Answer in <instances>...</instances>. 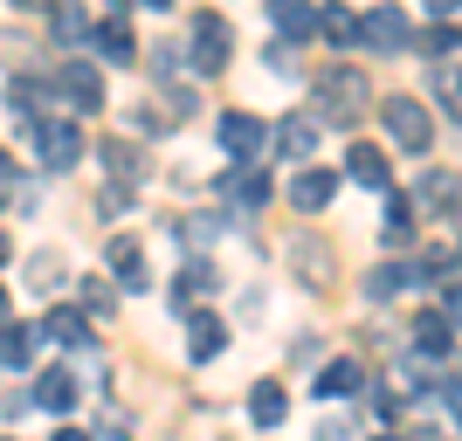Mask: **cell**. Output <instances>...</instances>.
<instances>
[{"instance_id":"6da1fadb","label":"cell","mask_w":462,"mask_h":441,"mask_svg":"<svg viewBox=\"0 0 462 441\" xmlns=\"http://www.w3.org/2000/svg\"><path fill=\"white\" fill-rule=\"evenodd\" d=\"M310 96H318V111H310L318 124H359V117L373 111V77L359 62H331Z\"/></svg>"},{"instance_id":"7a4b0ae2","label":"cell","mask_w":462,"mask_h":441,"mask_svg":"<svg viewBox=\"0 0 462 441\" xmlns=\"http://www.w3.org/2000/svg\"><path fill=\"white\" fill-rule=\"evenodd\" d=\"M380 117H386V132H393V145H407V152H428V145H435V117H428L414 96H386Z\"/></svg>"},{"instance_id":"3957f363","label":"cell","mask_w":462,"mask_h":441,"mask_svg":"<svg viewBox=\"0 0 462 441\" xmlns=\"http://www.w3.org/2000/svg\"><path fill=\"white\" fill-rule=\"evenodd\" d=\"M35 152H42L49 173H69V166L83 159V132L69 124V117H35Z\"/></svg>"},{"instance_id":"277c9868","label":"cell","mask_w":462,"mask_h":441,"mask_svg":"<svg viewBox=\"0 0 462 441\" xmlns=\"http://www.w3.org/2000/svg\"><path fill=\"white\" fill-rule=\"evenodd\" d=\"M56 96L69 104V111H104V69L83 62V56H69L56 69Z\"/></svg>"},{"instance_id":"5b68a950","label":"cell","mask_w":462,"mask_h":441,"mask_svg":"<svg viewBox=\"0 0 462 441\" xmlns=\"http://www.w3.org/2000/svg\"><path fill=\"white\" fill-rule=\"evenodd\" d=\"M214 138H221V152H228V159H255L263 145H270V124H263L255 111H221V117H214Z\"/></svg>"},{"instance_id":"8992f818","label":"cell","mask_w":462,"mask_h":441,"mask_svg":"<svg viewBox=\"0 0 462 441\" xmlns=\"http://www.w3.org/2000/svg\"><path fill=\"white\" fill-rule=\"evenodd\" d=\"M228 56H235V28H228V21H214V14H200V21H193V69L214 77V69H228Z\"/></svg>"},{"instance_id":"52a82bcc","label":"cell","mask_w":462,"mask_h":441,"mask_svg":"<svg viewBox=\"0 0 462 441\" xmlns=\"http://www.w3.org/2000/svg\"><path fill=\"white\" fill-rule=\"evenodd\" d=\"M318 138H325V124H318V117H310V111H290L283 124H276V152H283L290 166H304V159L318 152Z\"/></svg>"},{"instance_id":"ba28073f","label":"cell","mask_w":462,"mask_h":441,"mask_svg":"<svg viewBox=\"0 0 462 441\" xmlns=\"http://www.w3.org/2000/svg\"><path fill=\"white\" fill-rule=\"evenodd\" d=\"M104 262H111L117 289H152V276H145V242H138V234H117L111 249H104Z\"/></svg>"},{"instance_id":"9c48e42d","label":"cell","mask_w":462,"mask_h":441,"mask_svg":"<svg viewBox=\"0 0 462 441\" xmlns=\"http://www.w3.org/2000/svg\"><path fill=\"white\" fill-rule=\"evenodd\" d=\"M359 41H373V49H386V56H401L414 35H407V14H401V7H386V0H380V7L359 21Z\"/></svg>"},{"instance_id":"30bf717a","label":"cell","mask_w":462,"mask_h":441,"mask_svg":"<svg viewBox=\"0 0 462 441\" xmlns=\"http://www.w3.org/2000/svg\"><path fill=\"white\" fill-rule=\"evenodd\" d=\"M414 345H421V359H448L456 352V310H428L421 325H414Z\"/></svg>"},{"instance_id":"8fae6325","label":"cell","mask_w":462,"mask_h":441,"mask_svg":"<svg viewBox=\"0 0 462 441\" xmlns=\"http://www.w3.org/2000/svg\"><path fill=\"white\" fill-rule=\"evenodd\" d=\"M270 21H276V35H283L290 49L318 35V7H310V0H270Z\"/></svg>"},{"instance_id":"7c38bea8","label":"cell","mask_w":462,"mask_h":441,"mask_svg":"<svg viewBox=\"0 0 462 441\" xmlns=\"http://www.w3.org/2000/svg\"><path fill=\"white\" fill-rule=\"evenodd\" d=\"M290 200H297V214H325L331 200H338V173H297V187H290Z\"/></svg>"},{"instance_id":"4fadbf2b","label":"cell","mask_w":462,"mask_h":441,"mask_svg":"<svg viewBox=\"0 0 462 441\" xmlns=\"http://www.w3.org/2000/svg\"><path fill=\"white\" fill-rule=\"evenodd\" d=\"M359 386H366V365L359 359H331L325 372H318V400H352Z\"/></svg>"},{"instance_id":"5bb4252c","label":"cell","mask_w":462,"mask_h":441,"mask_svg":"<svg viewBox=\"0 0 462 441\" xmlns=\"http://www.w3.org/2000/svg\"><path fill=\"white\" fill-rule=\"evenodd\" d=\"M77 372H62V365H49V372H42L35 380V407H49V414H69V407H77Z\"/></svg>"},{"instance_id":"9a60e30c","label":"cell","mask_w":462,"mask_h":441,"mask_svg":"<svg viewBox=\"0 0 462 441\" xmlns=\"http://www.w3.org/2000/svg\"><path fill=\"white\" fill-rule=\"evenodd\" d=\"M35 338H49V345H90V317L83 310H49L35 325Z\"/></svg>"},{"instance_id":"2e32d148","label":"cell","mask_w":462,"mask_h":441,"mask_svg":"<svg viewBox=\"0 0 462 441\" xmlns=\"http://www.w3.org/2000/svg\"><path fill=\"white\" fill-rule=\"evenodd\" d=\"M90 41H97V56H104V62H138V41H132V28H125V21H97V28H90Z\"/></svg>"},{"instance_id":"e0dca14e","label":"cell","mask_w":462,"mask_h":441,"mask_svg":"<svg viewBox=\"0 0 462 441\" xmlns=\"http://www.w3.org/2000/svg\"><path fill=\"white\" fill-rule=\"evenodd\" d=\"M346 166H352V179H359V187H373V193H386V187H393V166H386V152H380V145H352V159H346Z\"/></svg>"},{"instance_id":"ac0fdd59","label":"cell","mask_w":462,"mask_h":441,"mask_svg":"<svg viewBox=\"0 0 462 441\" xmlns=\"http://www.w3.org/2000/svg\"><path fill=\"white\" fill-rule=\"evenodd\" d=\"M228 193H235V200H242V207H270V173H263V166H249V159H242V173H235L228 179Z\"/></svg>"},{"instance_id":"d6986e66","label":"cell","mask_w":462,"mask_h":441,"mask_svg":"<svg viewBox=\"0 0 462 441\" xmlns=\"http://www.w3.org/2000/svg\"><path fill=\"white\" fill-rule=\"evenodd\" d=\"M187 352H193V359L228 352V325H221V317H193V325H187Z\"/></svg>"},{"instance_id":"ffe728a7","label":"cell","mask_w":462,"mask_h":441,"mask_svg":"<svg viewBox=\"0 0 462 441\" xmlns=\"http://www.w3.org/2000/svg\"><path fill=\"white\" fill-rule=\"evenodd\" d=\"M249 414H255V427H276V421L290 414V393H283L276 380H263V386L249 393Z\"/></svg>"},{"instance_id":"44dd1931","label":"cell","mask_w":462,"mask_h":441,"mask_svg":"<svg viewBox=\"0 0 462 441\" xmlns=\"http://www.w3.org/2000/svg\"><path fill=\"white\" fill-rule=\"evenodd\" d=\"M208 289H214V269H208V262H187V269L173 276V304H180V310H193L200 297H208Z\"/></svg>"},{"instance_id":"7402d4cb","label":"cell","mask_w":462,"mask_h":441,"mask_svg":"<svg viewBox=\"0 0 462 441\" xmlns=\"http://www.w3.org/2000/svg\"><path fill=\"white\" fill-rule=\"evenodd\" d=\"M28 359H35V331L0 317V365H28Z\"/></svg>"},{"instance_id":"603a6c76","label":"cell","mask_w":462,"mask_h":441,"mask_svg":"<svg viewBox=\"0 0 462 441\" xmlns=\"http://www.w3.org/2000/svg\"><path fill=\"white\" fill-rule=\"evenodd\" d=\"M104 173H111L117 187H138V173H145V166H138V152L125 145V138H111V145H104Z\"/></svg>"},{"instance_id":"cb8c5ba5","label":"cell","mask_w":462,"mask_h":441,"mask_svg":"<svg viewBox=\"0 0 462 441\" xmlns=\"http://www.w3.org/2000/svg\"><path fill=\"white\" fill-rule=\"evenodd\" d=\"M318 28H325L338 49H359V14H346V7H318Z\"/></svg>"},{"instance_id":"d4e9b609","label":"cell","mask_w":462,"mask_h":441,"mask_svg":"<svg viewBox=\"0 0 462 441\" xmlns=\"http://www.w3.org/2000/svg\"><path fill=\"white\" fill-rule=\"evenodd\" d=\"M421 56H428V69H442V62L456 56V28H448V21H435V28L421 35Z\"/></svg>"},{"instance_id":"484cf974","label":"cell","mask_w":462,"mask_h":441,"mask_svg":"<svg viewBox=\"0 0 462 441\" xmlns=\"http://www.w3.org/2000/svg\"><path fill=\"white\" fill-rule=\"evenodd\" d=\"M297 269H304V283H331V249H318V242H297Z\"/></svg>"},{"instance_id":"4316f807","label":"cell","mask_w":462,"mask_h":441,"mask_svg":"<svg viewBox=\"0 0 462 441\" xmlns=\"http://www.w3.org/2000/svg\"><path fill=\"white\" fill-rule=\"evenodd\" d=\"M117 310V289L104 283V276H90V283H83V317H111Z\"/></svg>"},{"instance_id":"83f0119b","label":"cell","mask_w":462,"mask_h":441,"mask_svg":"<svg viewBox=\"0 0 462 441\" xmlns=\"http://www.w3.org/2000/svg\"><path fill=\"white\" fill-rule=\"evenodd\" d=\"M28 276H35V289H56V283H62V276H69V262H62V255H56V249H42V255H35V262H28Z\"/></svg>"},{"instance_id":"f1b7e54d","label":"cell","mask_w":462,"mask_h":441,"mask_svg":"<svg viewBox=\"0 0 462 441\" xmlns=\"http://www.w3.org/2000/svg\"><path fill=\"white\" fill-rule=\"evenodd\" d=\"M401 283H407V269L380 262V269H373V276H366V297H373V304H386V297H393V289H401Z\"/></svg>"},{"instance_id":"f546056e","label":"cell","mask_w":462,"mask_h":441,"mask_svg":"<svg viewBox=\"0 0 462 441\" xmlns=\"http://www.w3.org/2000/svg\"><path fill=\"white\" fill-rule=\"evenodd\" d=\"M421 200H428V207H435V214L448 221V214H456V179H448V173H435V179L421 187Z\"/></svg>"},{"instance_id":"4dcf8cb0","label":"cell","mask_w":462,"mask_h":441,"mask_svg":"<svg viewBox=\"0 0 462 441\" xmlns=\"http://www.w3.org/2000/svg\"><path fill=\"white\" fill-rule=\"evenodd\" d=\"M49 21H56V35H62V41H77L83 28H90V21H83V7H69V0H56V7H49Z\"/></svg>"},{"instance_id":"1f68e13d","label":"cell","mask_w":462,"mask_h":441,"mask_svg":"<svg viewBox=\"0 0 462 441\" xmlns=\"http://www.w3.org/2000/svg\"><path fill=\"white\" fill-rule=\"evenodd\" d=\"M414 234V207L407 200H386V242H407Z\"/></svg>"},{"instance_id":"d6a6232c","label":"cell","mask_w":462,"mask_h":441,"mask_svg":"<svg viewBox=\"0 0 462 441\" xmlns=\"http://www.w3.org/2000/svg\"><path fill=\"white\" fill-rule=\"evenodd\" d=\"M7 104H14V117H28V124H35V104H42V90H35V83H14V90H7Z\"/></svg>"},{"instance_id":"836d02e7","label":"cell","mask_w":462,"mask_h":441,"mask_svg":"<svg viewBox=\"0 0 462 441\" xmlns=\"http://www.w3.org/2000/svg\"><path fill=\"white\" fill-rule=\"evenodd\" d=\"M428 7H435V21H448V14H456V0H428Z\"/></svg>"},{"instance_id":"e575fe53","label":"cell","mask_w":462,"mask_h":441,"mask_svg":"<svg viewBox=\"0 0 462 441\" xmlns=\"http://www.w3.org/2000/svg\"><path fill=\"white\" fill-rule=\"evenodd\" d=\"M56 441H90V435H83V427H56Z\"/></svg>"},{"instance_id":"d590c367","label":"cell","mask_w":462,"mask_h":441,"mask_svg":"<svg viewBox=\"0 0 462 441\" xmlns=\"http://www.w3.org/2000/svg\"><path fill=\"white\" fill-rule=\"evenodd\" d=\"M132 7H152V14H166V7H173V0H132Z\"/></svg>"},{"instance_id":"8d00e7d4","label":"cell","mask_w":462,"mask_h":441,"mask_svg":"<svg viewBox=\"0 0 462 441\" xmlns=\"http://www.w3.org/2000/svg\"><path fill=\"white\" fill-rule=\"evenodd\" d=\"M14 7H28V14H35V7H49V0H14Z\"/></svg>"},{"instance_id":"74e56055","label":"cell","mask_w":462,"mask_h":441,"mask_svg":"<svg viewBox=\"0 0 462 441\" xmlns=\"http://www.w3.org/2000/svg\"><path fill=\"white\" fill-rule=\"evenodd\" d=\"M7 255H14V242H7V234H0V262H7Z\"/></svg>"},{"instance_id":"f35d334b","label":"cell","mask_w":462,"mask_h":441,"mask_svg":"<svg viewBox=\"0 0 462 441\" xmlns=\"http://www.w3.org/2000/svg\"><path fill=\"white\" fill-rule=\"evenodd\" d=\"M0 317H7V289H0Z\"/></svg>"},{"instance_id":"ab89813d","label":"cell","mask_w":462,"mask_h":441,"mask_svg":"<svg viewBox=\"0 0 462 441\" xmlns=\"http://www.w3.org/2000/svg\"><path fill=\"white\" fill-rule=\"evenodd\" d=\"M380 441H393V435H380Z\"/></svg>"}]
</instances>
